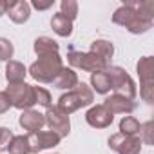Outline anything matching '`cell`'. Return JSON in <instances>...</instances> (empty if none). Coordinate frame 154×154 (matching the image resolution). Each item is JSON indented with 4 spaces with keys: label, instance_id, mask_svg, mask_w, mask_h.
<instances>
[{
    "label": "cell",
    "instance_id": "6da1fadb",
    "mask_svg": "<svg viewBox=\"0 0 154 154\" xmlns=\"http://www.w3.org/2000/svg\"><path fill=\"white\" fill-rule=\"evenodd\" d=\"M112 22L118 24V26H122V27H125L132 35H141V33H145V31H149L152 27V22H149V20H145V18H141L138 15L132 0L125 2L122 8H118L114 11Z\"/></svg>",
    "mask_w": 154,
    "mask_h": 154
},
{
    "label": "cell",
    "instance_id": "7a4b0ae2",
    "mask_svg": "<svg viewBox=\"0 0 154 154\" xmlns=\"http://www.w3.org/2000/svg\"><path fill=\"white\" fill-rule=\"evenodd\" d=\"M94 102V93H93V89L87 85V84H80L78 82V85H76L72 91H67L65 94H62L60 98H58V109L62 111V112H65L67 116L71 114V112H74V111H78V109H82V107H87V105H91Z\"/></svg>",
    "mask_w": 154,
    "mask_h": 154
},
{
    "label": "cell",
    "instance_id": "3957f363",
    "mask_svg": "<svg viewBox=\"0 0 154 154\" xmlns=\"http://www.w3.org/2000/svg\"><path fill=\"white\" fill-rule=\"evenodd\" d=\"M62 67H63V63H62V56L58 53L45 54V56H38V60L35 63H31L29 74L40 84H53V80L62 71Z\"/></svg>",
    "mask_w": 154,
    "mask_h": 154
},
{
    "label": "cell",
    "instance_id": "277c9868",
    "mask_svg": "<svg viewBox=\"0 0 154 154\" xmlns=\"http://www.w3.org/2000/svg\"><path fill=\"white\" fill-rule=\"evenodd\" d=\"M107 76H109V82H111V89L116 93V94H122L129 100H134L136 98V84L131 76L127 74V71L120 65H109L105 69Z\"/></svg>",
    "mask_w": 154,
    "mask_h": 154
},
{
    "label": "cell",
    "instance_id": "5b68a950",
    "mask_svg": "<svg viewBox=\"0 0 154 154\" xmlns=\"http://www.w3.org/2000/svg\"><path fill=\"white\" fill-rule=\"evenodd\" d=\"M67 62L76 67V69H82V71H87V72H98V71H105L109 67V62L102 60L100 56L93 54L91 51L89 53H82V51H69L67 53Z\"/></svg>",
    "mask_w": 154,
    "mask_h": 154
},
{
    "label": "cell",
    "instance_id": "8992f818",
    "mask_svg": "<svg viewBox=\"0 0 154 154\" xmlns=\"http://www.w3.org/2000/svg\"><path fill=\"white\" fill-rule=\"evenodd\" d=\"M6 94L9 96L11 107H17L20 111H27L31 109L36 102H35V91L33 85L22 82V84H9V87L6 89Z\"/></svg>",
    "mask_w": 154,
    "mask_h": 154
},
{
    "label": "cell",
    "instance_id": "52a82bcc",
    "mask_svg": "<svg viewBox=\"0 0 154 154\" xmlns=\"http://www.w3.org/2000/svg\"><path fill=\"white\" fill-rule=\"evenodd\" d=\"M138 76H140V96L147 102L152 103L154 100V80H152V56H143L136 63Z\"/></svg>",
    "mask_w": 154,
    "mask_h": 154
},
{
    "label": "cell",
    "instance_id": "ba28073f",
    "mask_svg": "<svg viewBox=\"0 0 154 154\" xmlns=\"http://www.w3.org/2000/svg\"><path fill=\"white\" fill-rule=\"evenodd\" d=\"M44 116H45V125L49 127V131H53L60 138H65L71 132V120H69V116L65 112H62L56 105L47 107Z\"/></svg>",
    "mask_w": 154,
    "mask_h": 154
},
{
    "label": "cell",
    "instance_id": "9c48e42d",
    "mask_svg": "<svg viewBox=\"0 0 154 154\" xmlns=\"http://www.w3.org/2000/svg\"><path fill=\"white\" fill-rule=\"evenodd\" d=\"M141 145L143 141L140 140V136H125V134L116 132L109 138V147L116 150L118 154H140Z\"/></svg>",
    "mask_w": 154,
    "mask_h": 154
},
{
    "label": "cell",
    "instance_id": "30bf717a",
    "mask_svg": "<svg viewBox=\"0 0 154 154\" xmlns=\"http://www.w3.org/2000/svg\"><path fill=\"white\" fill-rule=\"evenodd\" d=\"M60 140L62 138L58 134H54L53 131H36V132L27 134L31 152H40V150H45V149H53L60 143Z\"/></svg>",
    "mask_w": 154,
    "mask_h": 154
},
{
    "label": "cell",
    "instance_id": "8fae6325",
    "mask_svg": "<svg viewBox=\"0 0 154 154\" xmlns=\"http://www.w3.org/2000/svg\"><path fill=\"white\" fill-rule=\"evenodd\" d=\"M112 120H114V114H112L103 103L93 105V107L85 112V122H87L91 127H94V129H105V127H109V125L112 123Z\"/></svg>",
    "mask_w": 154,
    "mask_h": 154
},
{
    "label": "cell",
    "instance_id": "7c38bea8",
    "mask_svg": "<svg viewBox=\"0 0 154 154\" xmlns=\"http://www.w3.org/2000/svg\"><path fill=\"white\" fill-rule=\"evenodd\" d=\"M103 105L112 112V114H131L134 109H136V103L134 100H129L122 94H111L103 100Z\"/></svg>",
    "mask_w": 154,
    "mask_h": 154
},
{
    "label": "cell",
    "instance_id": "4fadbf2b",
    "mask_svg": "<svg viewBox=\"0 0 154 154\" xmlns=\"http://www.w3.org/2000/svg\"><path fill=\"white\" fill-rule=\"evenodd\" d=\"M18 123L24 131L36 132V131H42V127L45 125V116L35 109H27V111H22Z\"/></svg>",
    "mask_w": 154,
    "mask_h": 154
},
{
    "label": "cell",
    "instance_id": "5bb4252c",
    "mask_svg": "<svg viewBox=\"0 0 154 154\" xmlns=\"http://www.w3.org/2000/svg\"><path fill=\"white\" fill-rule=\"evenodd\" d=\"M6 13L15 24H26L31 17V6L26 0H15V2H9Z\"/></svg>",
    "mask_w": 154,
    "mask_h": 154
},
{
    "label": "cell",
    "instance_id": "9a60e30c",
    "mask_svg": "<svg viewBox=\"0 0 154 154\" xmlns=\"http://www.w3.org/2000/svg\"><path fill=\"white\" fill-rule=\"evenodd\" d=\"M53 85H54L56 89H67V91H72L76 85H78V74H76L72 69L62 67V71L56 74V78L53 80Z\"/></svg>",
    "mask_w": 154,
    "mask_h": 154
},
{
    "label": "cell",
    "instance_id": "2e32d148",
    "mask_svg": "<svg viewBox=\"0 0 154 154\" xmlns=\"http://www.w3.org/2000/svg\"><path fill=\"white\" fill-rule=\"evenodd\" d=\"M26 74H27V69L22 62H17V60H9L8 65H6V80L9 84H22L26 80Z\"/></svg>",
    "mask_w": 154,
    "mask_h": 154
},
{
    "label": "cell",
    "instance_id": "e0dca14e",
    "mask_svg": "<svg viewBox=\"0 0 154 154\" xmlns=\"http://www.w3.org/2000/svg\"><path fill=\"white\" fill-rule=\"evenodd\" d=\"M51 27H53V31L58 35V36H71L72 35V22L69 20V18H65L62 13H56V15H53V18H51Z\"/></svg>",
    "mask_w": 154,
    "mask_h": 154
},
{
    "label": "cell",
    "instance_id": "ac0fdd59",
    "mask_svg": "<svg viewBox=\"0 0 154 154\" xmlns=\"http://www.w3.org/2000/svg\"><path fill=\"white\" fill-rule=\"evenodd\" d=\"M33 49H35V53H36L38 56H45V54H54V53H58L60 45H58V42H54V40L49 38V36H40V38L35 40Z\"/></svg>",
    "mask_w": 154,
    "mask_h": 154
},
{
    "label": "cell",
    "instance_id": "d6986e66",
    "mask_svg": "<svg viewBox=\"0 0 154 154\" xmlns=\"http://www.w3.org/2000/svg\"><path fill=\"white\" fill-rule=\"evenodd\" d=\"M91 53L100 56L102 60L109 62V58H112V54H114V45L109 40H94L91 44Z\"/></svg>",
    "mask_w": 154,
    "mask_h": 154
},
{
    "label": "cell",
    "instance_id": "ffe728a7",
    "mask_svg": "<svg viewBox=\"0 0 154 154\" xmlns=\"http://www.w3.org/2000/svg\"><path fill=\"white\" fill-rule=\"evenodd\" d=\"M91 85L98 94H107L111 91V82H109V76L105 71H98L91 74Z\"/></svg>",
    "mask_w": 154,
    "mask_h": 154
},
{
    "label": "cell",
    "instance_id": "44dd1931",
    "mask_svg": "<svg viewBox=\"0 0 154 154\" xmlns=\"http://www.w3.org/2000/svg\"><path fill=\"white\" fill-rule=\"evenodd\" d=\"M141 129V123L134 118V116H123L120 122V134L125 136H138Z\"/></svg>",
    "mask_w": 154,
    "mask_h": 154
},
{
    "label": "cell",
    "instance_id": "7402d4cb",
    "mask_svg": "<svg viewBox=\"0 0 154 154\" xmlns=\"http://www.w3.org/2000/svg\"><path fill=\"white\" fill-rule=\"evenodd\" d=\"M8 150L9 154H29L31 149H29L27 136H13L8 145Z\"/></svg>",
    "mask_w": 154,
    "mask_h": 154
},
{
    "label": "cell",
    "instance_id": "603a6c76",
    "mask_svg": "<svg viewBox=\"0 0 154 154\" xmlns=\"http://www.w3.org/2000/svg\"><path fill=\"white\" fill-rule=\"evenodd\" d=\"M60 13L72 22L78 17V2H76V0H62L60 2Z\"/></svg>",
    "mask_w": 154,
    "mask_h": 154
},
{
    "label": "cell",
    "instance_id": "cb8c5ba5",
    "mask_svg": "<svg viewBox=\"0 0 154 154\" xmlns=\"http://www.w3.org/2000/svg\"><path fill=\"white\" fill-rule=\"evenodd\" d=\"M33 91H35V102L38 103V105H42V107H51V94H49V91L47 89H44V87H35L33 85Z\"/></svg>",
    "mask_w": 154,
    "mask_h": 154
},
{
    "label": "cell",
    "instance_id": "d4e9b609",
    "mask_svg": "<svg viewBox=\"0 0 154 154\" xmlns=\"http://www.w3.org/2000/svg\"><path fill=\"white\" fill-rule=\"evenodd\" d=\"M13 53H15L13 42L0 36V62H2V60H8V62H9V60L13 58Z\"/></svg>",
    "mask_w": 154,
    "mask_h": 154
},
{
    "label": "cell",
    "instance_id": "484cf974",
    "mask_svg": "<svg viewBox=\"0 0 154 154\" xmlns=\"http://www.w3.org/2000/svg\"><path fill=\"white\" fill-rule=\"evenodd\" d=\"M11 138H13L11 129H8V127H0V152H2V150H8V145H9Z\"/></svg>",
    "mask_w": 154,
    "mask_h": 154
},
{
    "label": "cell",
    "instance_id": "4316f807",
    "mask_svg": "<svg viewBox=\"0 0 154 154\" xmlns=\"http://www.w3.org/2000/svg\"><path fill=\"white\" fill-rule=\"evenodd\" d=\"M140 132L143 134V138H140L141 141H145L147 145H152V122H147V123H143L141 125V129H140Z\"/></svg>",
    "mask_w": 154,
    "mask_h": 154
},
{
    "label": "cell",
    "instance_id": "83f0119b",
    "mask_svg": "<svg viewBox=\"0 0 154 154\" xmlns=\"http://www.w3.org/2000/svg\"><path fill=\"white\" fill-rule=\"evenodd\" d=\"M9 109H11L9 96L6 94V91H0V114H6Z\"/></svg>",
    "mask_w": 154,
    "mask_h": 154
},
{
    "label": "cell",
    "instance_id": "f1b7e54d",
    "mask_svg": "<svg viewBox=\"0 0 154 154\" xmlns=\"http://www.w3.org/2000/svg\"><path fill=\"white\" fill-rule=\"evenodd\" d=\"M53 4H54V0H33L29 6H33V8L38 9V11H45V9H49Z\"/></svg>",
    "mask_w": 154,
    "mask_h": 154
},
{
    "label": "cell",
    "instance_id": "f546056e",
    "mask_svg": "<svg viewBox=\"0 0 154 154\" xmlns=\"http://www.w3.org/2000/svg\"><path fill=\"white\" fill-rule=\"evenodd\" d=\"M8 6H9V2H6V0H0V17H2V15H6V11H8Z\"/></svg>",
    "mask_w": 154,
    "mask_h": 154
}]
</instances>
